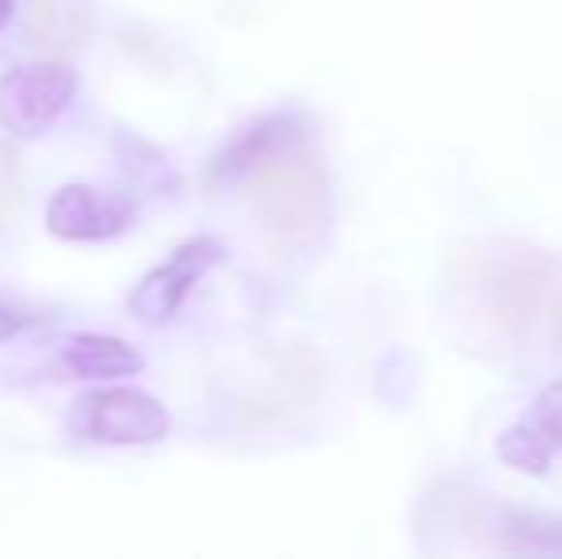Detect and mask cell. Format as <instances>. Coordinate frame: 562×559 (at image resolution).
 I'll list each match as a JSON object with an SVG mask.
<instances>
[{
    "label": "cell",
    "instance_id": "11",
    "mask_svg": "<svg viewBox=\"0 0 562 559\" xmlns=\"http://www.w3.org/2000/svg\"><path fill=\"white\" fill-rule=\"evenodd\" d=\"M92 12L81 0H35L31 12V43L46 54H74L89 43Z\"/></svg>",
    "mask_w": 562,
    "mask_h": 559
},
{
    "label": "cell",
    "instance_id": "14",
    "mask_svg": "<svg viewBox=\"0 0 562 559\" xmlns=\"http://www.w3.org/2000/svg\"><path fill=\"white\" fill-rule=\"evenodd\" d=\"M27 326H31V314H23L12 299L0 295V342H12V337L23 334Z\"/></svg>",
    "mask_w": 562,
    "mask_h": 559
},
{
    "label": "cell",
    "instance_id": "16",
    "mask_svg": "<svg viewBox=\"0 0 562 559\" xmlns=\"http://www.w3.org/2000/svg\"><path fill=\"white\" fill-rule=\"evenodd\" d=\"M15 15V0H0V27H8Z\"/></svg>",
    "mask_w": 562,
    "mask_h": 559
},
{
    "label": "cell",
    "instance_id": "1",
    "mask_svg": "<svg viewBox=\"0 0 562 559\" xmlns=\"http://www.w3.org/2000/svg\"><path fill=\"white\" fill-rule=\"evenodd\" d=\"M257 223L288 249H314L334 223V180L306 142L268 157L241 180Z\"/></svg>",
    "mask_w": 562,
    "mask_h": 559
},
{
    "label": "cell",
    "instance_id": "13",
    "mask_svg": "<svg viewBox=\"0 0 562 559\" xmlns=\"http://www.w3.org/2000/svg\"><path fill=\"white\" fill-rule=\"evenodd\" d=\"M23 203V177H20V157L12 146L0 142V226H8L15 219Z\"/></svg>",
    "mask_w": 562,
    "mask_h": 559
},
{
    "label": "cell",
    "instance_id": "3",
    "mask_svg": "<svg viewBox=\"0 0 562 559\" xmlns=\"http://www.w3.org/2000/svg\"><path fill=\"white\" fill-rule=\"evenodd\" d=\"M69 429L92 445H157L169 433V411L138 388H100L74 403Z\"/></svg>",
    "mask_w": 562,
    "mask_h": 559
},
{
    "label": "cell",
    "instance_id": "12",
    "mask_svg": "<svg viewBox=\"0 0 562 559\" xmlns=\"http://www.w3.org/2000/svg\"><path fill=\"white\" fill-rule=\"evenodd\" d=\"M119 154H123V169L131 180H138L142 188H149V192H165L169 195L172 188L180 185V177L172 172V165L165 161L161 154H157L149 142L142 138H119Z\"/></svg>",
    "mask_w": 562,
    "mask_h": 559
},
{
    "label": "cell",
    "instance_id": "6",
    "mask_svg": "<svg viewBox=\"0 0 562 559\" xmlns=\"http://www.w3.org/2000/svg\"><path fill=\"white\" fill-rule=\"evenodd\" d=\"M138 219V203L126 192L97 185H66L46 203V231L61 242H112Z\"/></svg>",
    "mask_w": 562,
    "mask_h": 559
},
{
    "label": "cell",
    "instance_id": "2",
    "mask_svg": "<svg viewBox=\"0 0 562 559\" xmlns=\"http://www.w3.org/2000/svg\"><path fill=\"white\" fill-rule=\"evenodd\" d=\"M77 69L66 62L15 66L0 77V127L12 138H38L77 100Z\"/></svg>",
    "mask_w": 562,
    "mask_h": 559
},
{
    "label": "cell",
    "instance_id": "7",
    "mask_svg": "<svg viewBox=\"0 0 562 559\" xmlns=\"http://www.w3.org/2000/svg\"><path fill=\"white\" fill-rule=\"evenodd\" d=\"M497 460L525 476H548L555 460H562V376L497 437Z\"/></svg>",
    "mask_w": 562,
    "mask_h": 559
},
{
    "label": "cell",
    "instance_id": "9",
    "mask_svg": "<svg viewBox=\"0 0 562 559\" xmlns=\"http://www.w3.org/2000/svg\"><path fill=\"white\" fill-rule=\"evenodd\" d=\"M58 368L66 380H119L138 372L142 353L108 334H74L61 342Z\"/></svg>",
    "mask_w": 562,
    "mask_h": 559
},
{
    "label": "cell",
    "instance_id": "10",
    "mask_svg": "<svg viewBox=\"0 0 562 559\" xmlns=\"http://www.w3.org/2000/svg\"><path fill=\"white\" fill-rule=\"evenodd\" d=\"M494 545L513 556H562V517L540 510L497 506L490 517Z\"/></svg>",
    "mask_w": 562,
    "mask_h": 559
},
{
    "label": "cell",
    "instance_id": "15",
    "mask_svg": "<svg viewBox=\"0 0 562 559\" xmlns=\"http://www.w3.org/2000/svg\"><path fill=\"white\" fill-rule=\"evenodd\" d=\"M551 337H555V349H562V299L555 306V322H551Z\"/></svg>",
    "mask_w": 562,
    "mask_h": 559
},
{
    "label": "cell",
    "instance_id": "5",
    "mask_svg": "<svg viewBox=\"0 0 562 559\" xmlns=\"http://www.w3.org/2000/svg\"><path fill=\"white\" fill-rule=\"evenodd\" d=\"M226 246L218 238H188L184 246H177L169 254V261H161L154 272H146L134 291L126 295V311L138 322H149V326H165L172 322L180 311H184L188 295L195 291V283L207 277L215 265H223Z\"/></svg>",
    "mask_w": 562,
    "mask_h": 559
},
{
    "label": "cell",
    "instance_id": "4",
    "mask_svg": "<svg viewBox=\"0 0 562 559\" xmlns=\"http://www.w3.org/2000/svg\"><path fill=\"white\" fill-rule=\"evenodd\" d=\"M555 277H559L555 257H548L543 249L505 242V246H497V254L482 265L479 291L494 318L509 322V326H520V322H528L540 311L543 295L551 291Z\"/></svg>",
    "mask_w": 562,
    "mask_h": 559
},
{
    "label": "cell",
    "instance_id": "8",
    "mask_svg": "<svg viewBox=\"0 0 562 559\" xmlns=\"http://www.w3.org/2000/svg\"><path fill=\"white\" fill-rule=\"evenodd\" d=\"M306 142V120L295 108H280V112H265L252 123H245L234 138L223 146V154L211 165V185H241L257 165L268 157L283 154V149Z\"/></svg>",
    "mask_w": 562,
    "mask_h": 559
}]
</instances>
